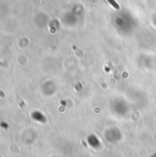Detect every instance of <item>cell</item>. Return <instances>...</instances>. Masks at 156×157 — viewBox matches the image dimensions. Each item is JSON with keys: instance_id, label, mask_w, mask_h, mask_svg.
Returning <instances> with one entry per match:
<instances>
[{"instance_id": "6da1fadb", "label": "cell", "mask_w": 156, "mask_h": 157, "mask_svg": "<svg viewBox=\"0 0 156 157\" xmlns=\"http://www.w3.org/2000/svg\"><path fill=\"white\" fill-rule=\"evenodd\" d=\"M108 2H109V4L111 5V6H113L116 9H119L120 8V6L115 2V0H108Z\"/></svg>"}]
</instances>
